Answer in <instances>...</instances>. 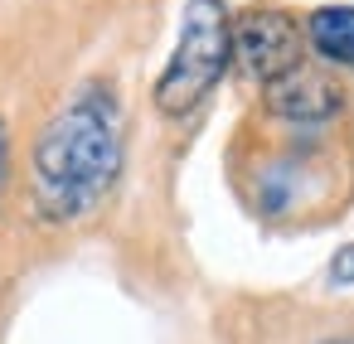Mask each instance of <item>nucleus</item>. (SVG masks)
Returning <instances> with one entry per match:
<instances>
[{
  "mask_svg": "<svg viewBox=\"0 0 354 344\" xmlns=\"http://www.w3.org/2000/svg\"><path fill=\"white\" fill-rule=\"evenodd\" d=\"M127 131L107 83H83L35 136L30 199L44 223H78L107 204L122 180Z\"/></svg>",
  "mask_w": 354,
  "mask_h": 344,
  "instance_id": "1",
  "label": "nucleus"
},
{
  "mask_svg": "<svg viewBox=\"0 0 354 344\" xmlns=\"http://www.w3.org/2000/svg\"><path fill=\"white\" fill-rule=\"evenodd\" d=\"M233 64V15L223 0H185L180 39L156 78V112L180 122L223 83Z\"/></svg>",
  "mask_w": 354,
  "mask_h": 344,
  "instance_id": "2",
  "label": "nucleus"
},
{
  "mask_svg": "<svg viewBox=\"0 0 354 344\" xmlns=\"http://www.w3.org/2000/svg\"><path fill=\"white\" fill-rule=\"evenodd\" d=\"M233 64L262 88L286 78L306 64V25H296V15L277 6L248 10L243 20H233Z\"/></svg>",
  "mask_w": 354,
  "mask_h": 344,
  "instance_id": "3",
  "label": "nucleus"
},
{
  "mask_svg": "<svg viewBox=\"0 0 354 344\" xmlns=\"http://www.w3.org/2000/svg\"><path fill=\"white\" fill-rule=\"evenodd\" d=\"M262 102H267V112L277 117V122H286V126H325V122H335L339 117V107H344V88L325 73V68H315V64H301V68H291L286 78H277V83H267L262 88Z\"/></svg>",
  "mask_w": 354,
  "mask_h": 344,
  "instance_id": "4",
  "label": "nucleus"
},
{
  "mask_svg": "<svg viewBox=\"0 0 354 344\" xmlns=\"http://www.w3.org/2000/svg\"><path fill=\"white\" fill-rule=\"evenodd\" d=\"M306 44L325 68L354 73V6H320L306 15Z\"/></svg>",
  "mask_w": 354,
  "mask_h": 344,
  "instance_id": "5",
  "label": "nucleus"
},
{
  "mask_svg": "<svg viewBox=\"0 0 354 344\" xmlns=\"http://www.w3.org/2000/svg\"><path fill=\"white\" fill-rule=\"evenodd\" d=\"M325 281H330L335 291H344V286H354V242H344V247H335V257H330V267H325Z\"/></svg>",
  "mask_w": 354,
  "mask_h": 344,
  "instance_id": "6",
  "label": "nucleus"
},
{
  "mask_svg": "<svg viewBox=\"0 0 354 344\" xmlns=\"http://www.w3.org/2000/svg\"><path fill=\"white\" fill-rule=\"evenodd\" d=\"M0 180H6V122H0Z\"/></svg>",
  "mask_w": 354,
  "mask_h": 344,
  "instance_id": "7",
  "label": "nucleus"
},
{
  "mask_svg": "<svg viewBox=\"0 0 354 344\" xmlns=\"http://www.w3.org/2000/svg\"><path fill=\"white\" fill-rule=\"evenodd\" d=\"M320 344H354V334H330V339H320Z\"/></svg>",
  "mask_w": 354,
  "mask_h": 344,
  "instance_id": "8",
  "label": "nucleus"
}]
</instances>
